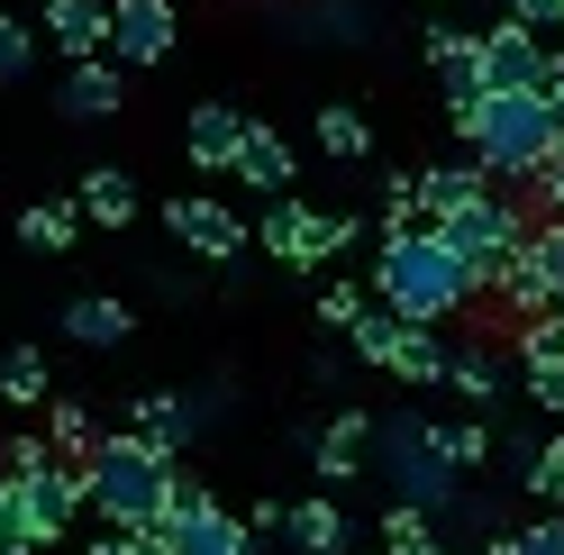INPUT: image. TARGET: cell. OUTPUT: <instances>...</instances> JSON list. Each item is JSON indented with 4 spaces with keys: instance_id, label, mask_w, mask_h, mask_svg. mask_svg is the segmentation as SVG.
<instances>
[{
    "instance_id": "cell-1",
    "label": "cell",
    "mask_w": 564,
    "mask_h": 555,
    "mask_svg": "<svg viewBox=\"0 0 564 555\" xmlns=\"http://www.w3.org/2000/svg\"><path fill=\"white\" fill-rule=\"evenodd\" d=\"M373 301H392L401 319L419 328H446V319H465L474 309V283H465V255L446 247V237L419 219V228H373Z\"/></svg>"
},
{
    "instance_id": "cell-2",
    "label": "cell",
    "mask_w": 564,
    "mask_h": 555,
    "mask_svg": "<svg viewBox=\"0 0 564 555\" xmlns=\"http://www.w3.org/2000/svg\"><path fill=\"white\" fill-rule=\"evenodd\" d=\"M455 137L501 173V183H538V164L564 146V100L546 83H528V91H482L474 110H455Z\"/></svg>"
},
{
    "instance_id": "cell-3",
    "label": "cell",
    "mask_w": 564,
    "mask_h": 555,
    "mask_svg": "<svg viewBox=\"0 0 564 555\" xmlns=\"http://www.w3.org/2000/svg\"><path fill=\"white\" fill-rule=\"evenodd\" d=\"M173 474H183V456L147 446L137 428H110V437L91 446V465H83L91 519H100V529H155L164 501H173Z\"/></svg>"
},
{
    "instance_id": "cell-4",
    "label": "cell",
    "mask_w": 564,
    "mask_h": 555,
    "mask_svg": "<svg viewBox=\"0 0 564 555\" xmlns=\"http://www.w3.org/2000/svg\"><path fill=\"white\" fill-rule=\"evenodd\" d=\"M455 255H465V283H474V309H491V292L510 283V264L528 247V228H538V200H528L519 183H491L482 200H465V210H446L429 219Z\"/></svg>"
},
{
    "instance_id": "cell-5",
    "label": "cell",
    "mask_w": 564,
    "mask_h": 555,
    "mask_svg": "<svg viewBox=\"0 0 564 555\" xmlns=\"http://www.w3.org/2000/svg\"><path fill=\"white\" fill-rule=\"evenodd\" d=\"M373 474L392 482V501H419V510H437V529L455 519V501H465V465L446 456L437 420H419V410H392V420L373 428Z\"/></svg>"
},
{
    "instance_id": "cell-6",
    "label": "cell",
    "mask_w": 564,
    "mask_h": 555,
    "mask_svg": "<svg viewBox=\"0 0 564 555\" xmlns=\"http://www.w3.org/2000/svg\"><path fill=\"white\" fill-rule=\"evenodd\" d=\"M164 237L183 255H200V264H237L256 237H246V219L228 210V200H209V192H173L164 200Z\"/></svg>"
},
{
    "instance_id": "cell-7",
    "label": "cell",
    "mask_w": 564,
    "mask_h": 555,
    "mask_svg": "<svg viewBox=\"0 0 564 555\" xmlns=\"http://www.w3.org/2000/svg\"><path fill=\"white\" fill-rule=\"evenodd\" d=\"M10 474H19V465H10ZM19 482H28V519H37V537H46V546H74V529L91 519V492H83V465H64V456H46V465H28Z\"/></svg>"
},
{
    "instance_id": "cell-8",
    "label": "cell",
    "mask_w": 564,
    "mask_h": 555,
    "mask_svg": "<svg viewBox=\"0 0 564 555\" xmlns=\"http://www.w3.org/2000/svg\"><path fill=\"white\" fill-rule=\"evenodd\" d=\"M419 55H429V74H437V100H446V110H474V100L491 91V74H482V28L437 19L429 37H419Z\"/></svg>"
},
{
    "instance_id": "cell-9",
    "label": "cell",
    "mask_w": 564,
    "mask_h": 555,
    "mask_svg": "<svg viewBox=\"0 0 564 555\" xmlns=\"http://www.w3.org/2000/svg\"><path fill=\"white\" fill-rule=\"evenodd\" d=\"M256 247L282 264V273H319L328 264V210H310V200H264V228H256Z\"/></svg>"
},
{
    "instance_id": "cell-10",
    "label": "cell",
    "mask_w": 564,
    "mask_h": 555,
    "mask_svg": "<svg viewBox=\"0 0 564 555\" xmlns=\"http://www.w3.org/2000/svg\"><path fill=\"white\" fill-rule=\"evenodd\" d=\"M173 37H183V10H173V0H110V55L128 64V74L164 64Z\"/></svg>"
},
{
    "instance_id": "cell-11",
    "label": "cell",
    "mask_w": 564,
    "mask_h": 555,
    "mask_svg": "<svg viewBox=\"0 0 564 555\" xmlns=\"http://www.w3.org/2000/svg\"><path fill=\"white\" fill-rule=\"evenodd\" d=\"M546 64H555L546 28H528V19H491V28H482V74H491V91H528V83H546Z\"/></svg>"
},
{
    "instance_id": "cell-12",
    "label": "cell",
    "mask_w": 564,
    "mask_h": 555,
    "mask_svg": "<svg viewBox=\"0 0 564 555\" xmlns=\"http://www.w3.org/2000/svg\"><path fill=\"white\" fill-rule=\"evenodd\" d=\"M55 110L74 119V128H100V119H119V110H128V64H119V55L64 64V91H55Z\"/></svg>"
},
{
    "instance_id": "cell-13",
    "label": "cell",
    "mask_w": 564,
    "mask_h": 555,
    "mask_svg": "<svg viewBox=\"0 0 564 555\" xmlns=\"http://www.w3.org/2000/svg\"><path fill=\"white\" fill-rule=\"evenodd\" d=\"M209 420H219V401H192V392H147V401H137L128 410V428L137 437H147V446H164V456H192V437L209 428Z\"/></svg>"
},
{
    "instance_id": "cell-14",
    "label": "cell",
    "mask_w": 564,
    "mask_h": 555,
    "mask_svg": "<svg viewBox=\"0 0 564 555\" xmlns=\"http://www.w3.org/2000/svg\"><path fill=\"white\" fill-rule=\"evenodd\" d=\"M373 428H382L373 410H337V420L310 437V474H319L328 492H346L356 474H373V465H365V456H373Z\"/></svg>"
},
{
    "instance_id": "cell-15",
    "label": "cell",
    "mask_w": 564,
    "mask_h": 555,
    "mask_svg": "<svg viewBox=\"0 0 564 555\" xmlns=\"http://www.w3.org/2000/svg\"><path fill=\"white\" fill-rule=\"evenodd\" d=\"M237 146H246V110H228V100H192V119H183V155H192V173L228 183V173H237Z\"/></svg>"
},
{
    "instance_id": "cell-16",
    "label": "cell",
    "mask_w": 564,
    "mask_h": 555,
    "mask_svg": "<svg viewBox=\"0 0 564 555\" xmlns=\"http://www.w3.org/2000/svg\"><path fill=\"white\" fill-rule=\"evenodd\" d=\"M228 183H246V192H264V200H282L301 183V155H292V137L282 128H264V119H246V146H237V173Z\"/></svg>"
},
{
    "instance_id": "cell-17",
    "label": "cell",
    "mask_w": 564,
    "mask_h": 555,
    "mask_svg": "<svg viewBox=\"0 0 564 555\" xmlns=\"http://www.w3.org/2000/svg\"><path fill=\"white\" fill-rule=\"evenodd\" d=\"M501 173H491L474 146L465 155H446V164H419V219H446V210H465V200H482Z\"/></svg>"
},
{
    "instance_id": "cell-18",
    "label": "cell",
    "mask_w": 564,
    "mask_h": 555,
    "mask_svg": "<svg viewBox=\"0 0 564 555\" xmlns=\"http://www.w3.org/2000/svg\"><path fill=\"white\" fill-rule=\"evenodd\" d=\"M46 46H55L64 64L110 55V0H46Z\"/></svg>"
},
{
    "instance_id": "cell-19",
    "label": "cell",
    "mask_w": 564,
    "mask_h": 555,
    "mask_svg": "<svg viewBox=\"0 0 564 555\" xmlns=\"http://www.w3.org/2000/svg\"><path fill=\"white\" fill-rule=\"evenodd\" d=\"M74 346H91V356H119V346L137 337V309L110 301V292H83V301H64V319H55Z\"/></svg>"
},
{
    "instance_id": "cell-20",
    "label": "cell",
    "mask_w": 564,
    "mask_h": 555,
    "mask_svg": "<svg viewBox=\"0 0 564 555\" xmlns=\"http://www.w3.org/2000/svg\"><path fill=\"white\" fill-rule=\"evenodd\" d=\"M292 555H346L356 546V519H346V501L337 492H310V501H292Z\"/></svg>"
},
{
    "instance_id": "cell-21",
    "label": "cell",
    "mask_w": 564,
    "mask_h": 555,
    "mask_svg": "<svg viewBox=\"0 0 564 555\" xmlns=\"http://www.w3.org/2000/svg\"><path fill=\"white\" fill-rule=\"evenodd\" d=\"M83 192H64V200H28L19 210V247H37V255H74L83 247Z\"/></svg>"
},
{
    "instance_id": "cell-22",
    "label": "cell",
    "mask_w": 564,
    "mask_h": 555,
    "mask_svg": "<svg viewBox=\"0 0 564 555\" xmlns=\"http://www.w3.org/2000/svg\"><path fill=\"white\" fill-rule=\"evenodd\" d=\"M137 210H147V200H137V173L128 164H91L83 173V219L91 228H137Z\"/></svg>"
},
{
    "instance_id": "cell-23",
    "label": "cell",
    "mask_w": 564,
    "mask_h": 555,
    "mask_svg": "<svg viewBox=\"0 0 564 555\" xmlns=\"http://www.w3.org/2000/svg\"><path fill=\"white\" fill-rule=\"evenodd\" d=\"M0 401H10L19 420H46V401H55L46 346H10V356H0Z\"/></svg>"
},
{
    "instance_id": "cell-24",
    "label": "cell",
    "mask_w": 564,
    "mask_h": 555,
    "mask_svg": "<svg viewBox=\"0 0 564 555\" xmlns=\"http://www.w3.org/2000/svg\"><path fill=\"white\" fill-rule=\"evenodd\" d=\"M446 364H455V346L437 337V328H401V356H392V383H410V392H446Z\"/></svg>"
},
{
    "instance_id": "cell-25",
    "label": "cell",
    "mask_w": 564,
    "mask_h": 555,
    "mask_svg": "<svg viewBox=\"0 0 564 555\" xmlns=\"http://www.w3.org/2000/svg\"><path fill=\"white\" fill-rule=\"evenodd\" d=\"M446 392H455V401H474V410H491V401L510 392V383H501V346H482V337H474V346H455Z\"/></svg>"
},
{
    "instance_id": "cell-26",
    "label": "cell",
    "mask_w": 564,
    "mask_h": 555,
    "mask_svg": "<svg viewBox=\"0 0 564 555\" xmlns=\"http://www.w3.org/2000/svg\"><path fill=\"white\" fill-rule=\"evenodd\" d=\"M46 437H55V456H64V465H91V446L110 437V428L91 420V401H74V392H55V401H46Z\"/></svg>"
},
{
    "instance_id": "cell-27",
    "label": "cell",
    "mask_w": 564,
    "mask_h": 555,
    "mask_svg": "<svg viewBox=\"0 0 564 555\" xmlns=\"http://www.w3.org/2000/svg\"><path fill=\"white\" fill-rule=\"evenodd\" d=\"M401 328H410L401 309H392V301H373L365 319L346 328V356H356V364H373V373H392V356H401Z\"/></svg>"
},
{
    "instance_id": "cell-28",
    "label": "cell",
    "mask_w": 564,
    "mask_h": 555,
    "mask_svg": "<svg viewBox=\"0 0 564 555\" xmlns=\"http://www.w3.org/2000/svg\"><path fill=\"white\" fill-rule=\"evenodd\" d=\"M310 137H319L328 164H365L373 155V128H365V110H346V100H328V110L310 119Z\"/></svg>"
},
{
    "instance_id": "cell-29",
    "label": "cell",
    "mask_w": 564,
    "mask_h": 555,
    "mask_svg": "<svg viewBox=\"0 0 564 555\" xmlns=\"http://www.w3.org/2000/svg\"><path fill=\"white\" fill-rule=\"evenodd\" d=\"M183 555H264V537L246 529L237 510H200L192 529H183Z\"/></svg>"
},
{
    "instance_id": "cell-30",
    "label": "cell",
    "mask_w": 564,
    "mask_h": 555,
    "mask_svg": "<svg viewBox=\"0 0 564 555\" xmlns=\"http://www.w3.org/2000/svg\"><path fill=\"white\" fill-rule=\"evenodd\" d=\"M482 555H564V510L528 519V529H491V537H482Z\"/></svg>"
},
{
    "instance_id": "cell-31",
    "label": "cell",
    "mask_w": 564,
    "mask_h": 555,
    "mask_svg": "<svg viewBox=\"0 0 564 555\" xmlns=\"http://www.w3.org/2000/svg\"><path fill=\"white\" fill-rule=\"evenodd\" d=\"M510 356H519V364H564V309L519 319V328H510Z\"/></svg>"
},
{
    "instance_id": "cell-32",
    "label": "cell",
    "mask_w": 564,
    "mask_h": 555,
    "mask_svg": "<svg viewBox=\"0 0 564 555\" xmlns=\"http://www.w3.org/2000/svg\"><path fill=\"white\" fill-rule=\"evenodd\" d=\"M310 309H319V328H356L365 319V309H373V283H346V273H337V283H319V301H310Z\"/></svg>"
},
{
    "instance_id": "cell-33",
    "label": "cell",
    "mask_w": 564,
    "mask_h": 555,
    "mask_svg": "<svg viewBox=\"0 0 564 555\" xmlns=\"http://www.w3.org/2000/svg\"><path fill=\"white\" fill-rule=\"evenodd\" d=\"M437 437H446V456L465 465V474H482V465H491V446H501V437H491V420H482V410H474V420H437Z\"/></svg>"
},
{
    "instance_id": "cell-34",
    "label": "cell",
    "mask_w": 564,
    "mask_h": 555,
    "mask_svg": "<svg viewBox=\"0 0 564 555\" xmlns=\"http://www.w3.org/2000/svg\"><path fill=\"white\" fill-rule=\"evenodd\" d=\"M28 74H37V28L0 10V83H28Z\"/></svg>"
},
{
    "instance_id": "cell-35",
    "label": "cell",
    "mask_w": 564,
    "mask_h": 555,
    "mask_svg": "<svg viewBox=\"0 0 564 555\" xmlns=\"http://www.w3.org/2000/svg\"><path fill=\"white\" fill-rule=\"evenodd\" d=\"M373 228H419V173L401 164V173H382V219Z\"/></svg>"
},
{
    "instance_id": "cell-36",
    "label": "cell",
    "mask_w": 564,
    "mask_h": 555,
    "mask_svg": "<svg viewBox=\"0 0 564 555\" xmlns=\"http://www.w3.org/2000/svg\"><path fill=\"white\" fill-rule=\"evenodd\" d=\"M519 392L538 420H564V364H519Z\"/></svg>"
},
{
    "instance_id": "cell-37",
    "label": "cell",
    "mask_w": 564,
    "mask_h": 555,
    "mask_svg": "<svg viewBox=\"0 0 564 555\" xmlns=\"http://www.w3.org/2000/svg\"><path fill=\"white\" fill-rule=\"evenodd\" d=\"M519 482H528L538 501H555V492H564V420H555V437L538 446V456H528V474H519Z\"/></svg>"
},
{
    "instance_id": "cell-38",
    "label": "cell",
    "mask_w": 564,
    "mask_h": 555,
    "mask_svg": "<svg viewBox=\"0 0 564 555\" xmlns=\"http://www.w3.org/2000/svg\"><path fill=\"white\" fill-rule=\"evenodd\" d=\"M200 510H219V492H209L200 474H173V501H164V519H173V537H183V529H192Z\"/></svg>"
},
{
    "instance_id": "cell-39",
    "label": "cell",
    "mask_w": 564,
    "mask_h": 555,
    "mask_svg": "<svg viewBox=\"0 0 564 555\" xmlns=\"http://www.w3.org/2000/svg\"><path fill=\"white\" fill-rule=\"evenodd\" d=\"M419 537H437V510H419V501L382 510V546H419Z\"/></svg>"
},
{
    "instance_id": "cell-40",
    "label": "cell",
    "mask_w": 564,
    "mask_h": 555,
    "mask_svg": "<svg viewBox=\"0 0 564 555\" xmlns=\"http://www.w3.org/2000/svg\"><path fill=\"white\" fill-rule=\"evenodd\" d=\"M74 555H137V529H100L91 519V537H74Z\"/></svg>"
},
{
    "instance_id": "cell-41",
    "label": "cell",
    "mask_w": 564,
    "mask_h": 555,
    "mask_svg": "<svg viewBox=\"0 0 564 555\" xmlns=\"http://www.w3.org/2000/svg\"><path fill=\"white\" fill-rule=\"evenodd\" d=\"M246 529H256V537H282V529H292V501H273V492H264L256 510H246Z\"/></svg>"
},
{
    "instance_id": "cell-42",
    "label": "cell",
    "mask_w": 564,
    "mask_h": 555,
    "mask_svg": "<svg viewBox=\"0 0 564 555\" xmlns=\"http://www.w3.org/2000/svg\"><path fill=\"white\" fill-rule=\"evenodd\" d=\"M510 19H528V28H564V0H510Z\"/></svg>"
},
{
    "instance_id": "cell-43",
    "label": "cell",
    "mask_w": 564,
    "mask_h": 555,
    "mask_svg": "<svg viewBox=\"0 0 564 555\" xmlns=\"http://www.w3.org/2000/svg\"><path fill=\"white\" fill-rule=\"evenodd\" d=\"M392 555H455L446 537H419V546H392Z\"/></svg>"
},
{
    "instance_id": "cell-44",
    "label": "cell",
    "mask_w": 564,
    "mask_h": 555,
    "mask_svg": "<svg viewBox=\"0 0 564 555\" xmlns=\"http://www.w3.org/2000/svg\"><path fill=\"white\" fill-rule=\"evenodd\" d=\"M546 91H555V100H564V46H555V64H546Z\"/></svg>"
},
{
    "instance_id": "cell-45",
    "label": "cell",
    "mask_w": 564,
    "mask_h": 555,
    "mask_svg": "<svg viewBox=\"0 0 564 555\" xmlns=\"http://www.w3.org/2000/svg\"><path fill=\"white\" fill-rule=\"evenodd\" d=\"M0 555H46V537H37V546H0Z\"/></svg>"
},
{
    "instance_id": "cell-46",
    "label": "cell",
    "mask_w": 564,
    "mask_h": 555,
    "mask_svg": "<svg viewBox=\"0 0 564 555\" xmlns=\"http://www.w3.org/2000/svg\"><path fill=\"white\" fill-rule=\"evenodd\" d=\"M555 510H564V492H555Z\"/></svg>"
}]
</instances>
